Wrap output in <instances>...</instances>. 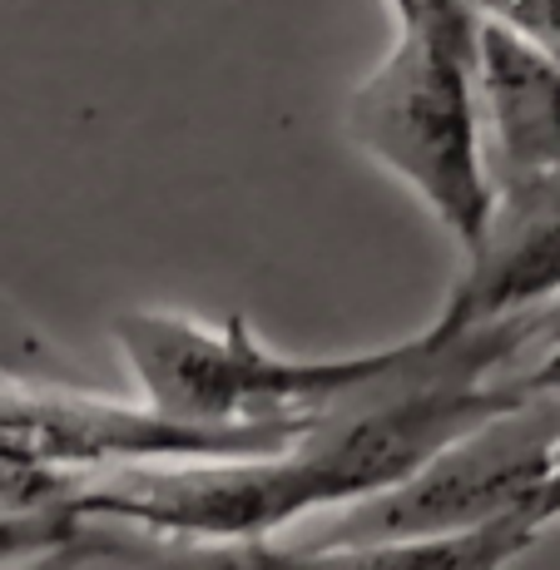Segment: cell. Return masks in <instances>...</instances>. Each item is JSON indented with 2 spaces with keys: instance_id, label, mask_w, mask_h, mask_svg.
<instances>
[{
  "instance_id": "cell-1",
  "label": "cell",
  "mask_w": 560,
  "mask_h": 570,
  "mask_svg": "<svg viewBox=\"0 0 560 570\" xmlns=\"http://www.w3.org/2000/svg\"><path fill=\"white\" fill-rule=\"evenodd\" d=\"M119 357L149 412L208 432L307 426L397 363V343L347 357L273 353L248 317L218 327L169 308H129L109 323Z\"/></svg>"
},
{
  "instance_id": "cell-2",
  "label": "cell",
  "mask_w": 560,
  "mask_h": 570,
  "mask_svg": "<svg viewBox=\"0 0 560 570\" xmlns=\"http://www.w3.org/2000/svg\"><path fill=\"white\" fill-rule=\"evenodd\" d=\"M477 30H397L343 109L347 139L407 184L461 254L481 238L491 208V164L477 109Z\"/></svg>"
},
{
  "instance_id": "cell-3",
  "label": "cell",
  "mask_w": 560,
  "mask_h": 570,
  "mask_svg": "<svg viewBox=\"0 0 560 570\" xmlns=\"http://www.w3.org/2000/svg\"><path fill=\"white\" fill-rule=\"evenodd\" d=\"M560 442V397H521L422 462L402 487L343 511L317 546L466 535L501 521L531 525L536 491ZM536 531V525H531ZM541 535V531H536Z\"/></svg>"
},
{
  "instance_id": "cell-4",
  "label": "cell",
  "mask_w": 560,
  "mask_h": 570,
  "mask_svg": "<svg viewBox=\"0 0 560 570\" xmlns=\"http://www.w3.org/2000/svg\"><path fill=\"white\" fill-rule=\"evenodd\" d=\"M461 258L436 333H477L560 303V174L491 179L487 224Z\"/></svg>"
},
{
  "instance_id": "cell-5",
  "label": "cell",
  "mask_w": 560,
  "mask_h": 570,
  "mask_svg": "<svg viewBox=\"0 0 560 570\" xmlns=\"http://www.w3.org/2000/svg\"><path fill=\"white\" fill-rule=\"evenodd\" d=\"M477 109L491 179L560 174V55L481 20Z\"/></svg>"
},
{
  "instance_id": "cell-6",
  "label": "cell",
  "mask_w": 560,
  "mask_h": 570,
  "mask_svg": "<svg viewBox=\"0 0 560 570\" xmlns=\"http://www.w3.org/2000/svg\"><path fill=\"white\" fill-rule=\"evenodd\" d=\"M536 531L501 521L466 535H422V541H357V546H244L234 570H507Z\"/></svg>"
},
{
  "instance_id": "cell-7",
  "label": "cell",
  "mask_w": 560,
  "mask_h": 570,
  "mask_svg": "<svg viewBox=\"0 0 560 570\" xmlns=\"http://www.w3.org/2000/svg\"><path fill=\"white\" fill-rule=\"evenodd\" d=\"M90 546V525L75 517H0V566H26Z\"/></svg>"
},
{
  "instance_id": "cell-8",
  "label": "cell",
  "mask_w": 560,
  "mask_h": 570,
  "mask_svg": "<svg viewBox=\"0 0 560 570\" xmlns=\"http://www.w3.org/2000/svg\"><path fill=\"white\" fill-rule=\"evenodd\" d=\"M471 6L481 20H497V26L560 55V0H471Z\"/></svg>"
},
{
  "instance_id": "cell-9",
  "label": "cell",
  "mask_w": 560,
  "mask_h": 570,
  "mask_svg": "<svg viewBox=\"0 0 560 570\" xmlns=\"http://www.w3.org/2000/svg\"><path fill=\"white\" fill-rule=\"evenodd\" d=\"M397 30H477L481 16L471 0H387Z\"/></svg>"
},
{
  "instance_id": "cell-10",
  "label": "cell",
  "mask_w": 560,
  "mask_h": 570,
  "mask_svg": "<svg viewBox=\"0 0 560 570\" xmlns=\"http://www.w3.org/2000/svg\"><path fill=\"white\" fill-rule=\"evenodd\" d=\"M560 521V442L551 452V466H546V481L541 491H536V507H531V525L536 531H546V525Z\"/></svg>"
},
{
  "instance_id": "cell-11",
  "label": "cell",
  "mask_w": 560,
  "mask_h": 570,
  "mask_svg": "<svg viewBox=\"0 0 560 570\" xmlns=\"http://www.w3.org/2000/svg\"><path fill=\"white\" fill-rule=\"evenodd\" d=\"M145 570H234V551H189V546H174L164 561H154Z\"/></svg>"
}]
</instances>
